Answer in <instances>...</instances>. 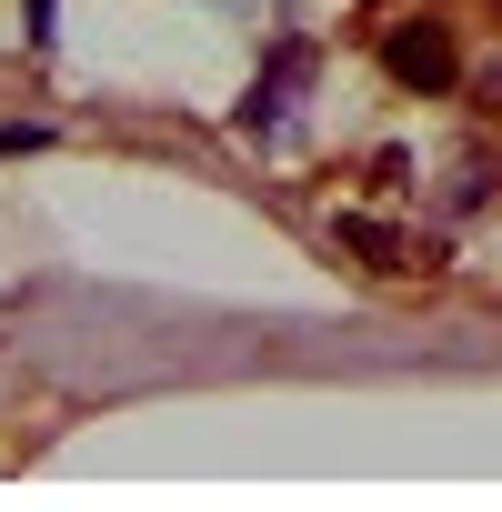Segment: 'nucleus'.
<instances>
[{
	"mask_svg": "<svg viewBox=\"0 0 502 512\" xmlns=\"http://www.w3.org/2000/svg\"><path fill=\"white\" fill-rule=\"evenodd\" d=\"M302 81H312V51H302V41H282V51H272V71L241 91V131H251V141L282 131V121H292V101H302Z\"/></svg>",
	"mask_w": 502,
	"mask_h": 512,
	"instance_id": "nucleus-1",
	"label": "nucleus"
},
{
	"mask_svg": "<svg viewBox=\"0 0 502 512\" xmlns=\"http://www.w3.org/2000/svg\"><path fill=\"white\" fill-rule=\"evenodd\" d=\"M382 61H392L412 91H452V31H442V21H392V31H382Z\"/></svg>",
	"mask_w": 502,
	"mask_h": 512,
	"instance_id": "nucleus-2",
	"label": "nucleus"
},
{
	"mask_svg": "<svg viewBox=\"0 0 502 512\" xmlns=\"http://www.w3.org/2000/svg\"><path fill=\"white\" fill-rule=\"evenodd\" d=\"M51 141V121H11V131H0V161H11V151H41Z\"/></svg>",
	"mask_w": 502,
	"mask_h": 512,
	"instance_id": "nucleus-3",
	"label": "nucleus"
},
{
	"mask_svg": "<svg viewBox=\"0 0 502 512\" xmlns=\"http://www.w3.org/2000/svg\"><path fill=\"white\" fill-rule=\"evenodd\" d=\"M51 31H61V0H31V51H51Z\"/></svg>",
	"mask_w": 502,
	"mask_h": 512,
	"instance_id": "nucleus-4",
	"label": "nucleus"
}]
</instances>
